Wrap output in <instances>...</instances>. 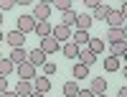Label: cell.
<instances>
[{"instance_id": "obj_1", "label": "cell", "mask_w": 127, "mask_h": 97, "mask_svg": "<svg viewBox=\"0 0 127 97\" xmlns=\"http://www.w3.org/2000/svg\"><path fill=\"white\" fill-rule=\"evenodd\" d=\"M48 15H51V0L33 3V13H31V18H33L36 23H43V20H48Z\"/></svg>"}, {"instance_id": "obj_2", "label": "cell", "mask_w": 127, "mask_h": 97, "mask_svg": "<svg viewBox=\"0 0 127 97\" xmlns=\"http://www.w3.org/2000/svg\"><path fill=\"white\" fill-rule=\"evenodd\" d=\"M33 28H36V20L31 18V13H23V15L18 18V23H15V31H18V33H23V36L31 33Z\"/></svg>"}, {"instance_id": "obj_3", "label": "cell", "mask_w": 127, "mask_h": 97, "mask_svg": "<svg viewBox=\"0 0 127 97\" xmlns=\"http://www.w3.org/2000/svg\"><path fill=\"white\" fill-rule=\"evenodd\" d=\"M38 49H41V51H43L46 56H48V54H56V51L61 49V44H59V41H56L54 36H46V38H41V44H38Z\"/></svg>"}, {"instance_id": "obj_4", "label": "cell", "mask_w": 127, "mask_h": 97, "mask_svg": "<svg viewBox=\"0 0 127 97\" xmlns=\"http://www.w3.org/2000/svg\"><path fill=\"white\" fill-rule=\"evenodd\" d=\"M51 36H54L59 44H61V41H71V28H66L64 23H56L54 28H51Z\"/></svg>"}, {"instance_id": "obj_5", "label": "cell", "mask_w": 127, "mask_h": 97, "mask_svg": "<svg viewBox=\"0 0 127 97\" xmlns=\"http://www.w3.org/2000/svg\"><path fill=\"white\" fill-rule=\"evenodd\" d=\"M18 77L26 79V82H33V79H36V67H33V64H28V61L18 64Z\"/></svg>"}, {"instance_id": "obj_6", "label": "cell", "mask_w": 127, "mask_h": 97, "mask_svg": "<svg viewBox=\"0 0 127 97\" xmlns=\"http://www.w3.org/2000/svg\"><path fill=\"white\" fill-rule=\"evenodd\" d=\"M3 41H8L10 49H23L26 36H23V33H18V31H10V33H5V38H3Z\"/></svg>"}, {"instance_id": "obj_7", "label": "cell", "mask_w": 127, "mask_h": 97, "mask_svg": "<svg viewBox=\"0 0 127 97\" xmlns=\"http://www.w3.org/2000/svg\"><path fill=\"white\" fill-rule=\"evenodd\" d=\"M46 61H48V56H46L38 46H36L33 51H28V64H33V67H43Z\"/></svg>"}, {"instance_id": "obj_8", "label": "cell", "mask_w": 127, "mask_h": 97, "mask_svg": "<svg viewBox=\"0 0 127 97\" xmlns=\"http://www.w3.org/2000/svg\"><path fill=\"white\" fill-rule=\"evenodd\" d=\"M125 15L122 13H117V10H109V15H107V26L109 28H125Z\"/></svg>"}, {"instance_id": "obj_9", "label": "cell", "mask_w": 127, "mask_h": 97, "mask_svg": "<svg viewBox=\"0 0 127 97\" xmlns=\"http://www.w3.org/2000/svg\"><path fill=\"white\" fill-rule=\"evenodd\" d=\"M8 61L13 64V67H18V64L28 61V51H26V49H13V51H10V56H8Z\"/></svg>"}, {"instance_id": "obj_10", "label": "cell", "mask_w": 127, "mask_h": 97, "mask_svg": "<svg viewBox=\"0 0 127 97\" xmlns=\"http://www.w3.org/2000/svg\"><path fill=\"white\" fill-rule=\"evenodd\" d=\"M109 5H104V3H99L97 8L92 10V20H107V15H109Z\"/></svg>"}, {"instance_id": "obj_11", "label": "cell", "mask_w": 127, "mask_h": 97, "mask_svg": "<svg viewBox=\"0 0 127 97\" xmlns=\"http://www.w3.org/2000/svg\"><path fill=\"white\" fill-rule=\"evenodd\" d=\"M89 92L97 97V95H104L107 92V79H102V77H97V79H92V87H89Z\"/></svg>"}, {"instance_id": "obj_12", "label": "cell", "mask_w": 127, "mask_h": 97, "mask_svg": "<svg viewBox=\"0 0 127 97\" xmlns=\"http://www.w3.org/2000/svg\"><path fill=\"white\" fill-rule=\"evenodd\" d=\"M48 90H51V79H48V77H36V82H33V92L46 95Z\"/></svg>"}, {"instance_id": "obj_13", "label": "cell", "mask_w": 127, "mask_h": 97, "mask_svg": "<svg viewBox=\"0 0 127 97\" xmlns=\"http://www.w3.org/2000/svg\"><path fill=\"white\" fill-rule=\"evenodd\" d=\"M79 64H84V67H92L94 61H97V56H94V54L89 51V49H79Z\"/></svg>"}, {"instance_id": "obj_14", "label": "cell", "mask_w": 127, "mask_h": 97, "mask_svg": "<svg viewBox=\"0 0 127 97\" xmlns=\"http://www.w3.org/2000/svg\"><path fill=\"white\" fill-rule=\"evenodd\" d=\"M31 92H33V82H26V79H20V82L15 84V95H18V97H28Z\"/></svg>"}, {"instance_id": "obj_15", "label": "cell", "mask_w": 127, "mask_h": 97, "mask_svg": "<svg viewBox=\"0 0 127 97\" xmlns=\"http://www.w3.org/2000/svg\"><path fill=\"white\" fill-rule=\"evenodd\" d=\"M94 23L89 13H79L76 15V31H89V26Z\"/></svg>"}, {"instance_id": "obj_16", "label": "cell", "mask_w": 127, "mask_h": 97, "mask_svg": "<svg viewBox=\"0 0 127 97\" xmlns=\"http://www.w3.org/2000/svg\"><path fill=\"white\" fill-rule=\"evenodd\" d=\"M61 54H64L66 59H76V56H79V46L74 44V41H66L64 49H61Z\"/></svg>"}, {"instance_id": "obj_17", "label": "cell", "mask_w": 127, "mask_h": 97, "mask_svg": "<svg viewBox=\"0 0 127 97\" xmlns=\"http://www.w3.org/2000/svg\"><path fill=\"white\" fill-rule=\"evenodd\" d=\"M71 74H74V82H79V79H87V77H89V67H84V64H74Z\"/></svg>"}, {"instance_id": "obj_18", "label": "cell", "mask_w": 127, "mask_h": 97, "mask_svg": "<svg viewBox=\"0 0 127 97\" xmlns=\"http://www.w3.org/2000/svg\"><path fill=\"white\" fill-rule=\"evenodd\" d=\"M107 41H109V44L125 41V28H109V31H107Z\"/></svg>"}, {"instance_id": "obj_19", "label": "cell", "mask_w": 127, "mask_h": 97, "mask_svg": "<svg viewBox=\"0 0 127 97\" xmlns=\"http://www.w3.org/2000/svg\"><path fill=\"white\" fill-rule=\"evenodd\" d=\"M87 44H89V51L94 54V56H97V54H102V51H104V41H102V38H97V36H94V38H89Z\"/></svg>"}, {"instance_id": "obj_20", "label": "cell", "mask_w": 127, "mask_h": 97, "mask_svg": "<svg viewBox=\"0 0 127 97\" xmlns=\"http://www.w3.org/2000/svg\"><path fill=\"white\" fill-rule=\"evenodd\" d=\"M125 44H127V41H117V44H109V54H112L114 59H120V56H125V49H127Z\"/></svg>"}, {"instance_id": "obj_21", "label": "cell", "mask_w": 127, "mask_h": 97, "mask_svg": "<svg viewBox=\"0 0 127 97\" xmlns=\"http://www.w3.org/2000/svg\"><path fill=\"white\" fill-rule=\"evenodd\" d=\"M51 28H54V26H51L48 20H43V23H36V28H33V31H36L41 38H46V36H51Z\"/></svg>"}, {"instance_id": "obj_22", "label": "cell", "mask_w": 127, "mask_h": 97, "mask_svg": "<svg viewBox=\"0 0 127 97\" xmlns=\"http://www.w3.org/2000/svg\"><path fill=\"white\" fill-rule=\"evenodd\" d=\"M76 10H66V13H64V18H61V23L66 26V28H71V26H76Z\"/></svg>"}, {"instance_id": "obj_23", "label": "cell", "mask_w": 127, "mask_h": 97, "mask_svg": "<svg viewBox=\"0 0 127 97\" xmlns=\"http://www.w3.org/2000/svg\"><path fill=\"white\" fill-rule=\"evenodd\" d=\"M79 90H81V87L71 79V82H66V84H64V97H76V92H79Z\"/></svg>"}, {"instance_id": "obj_24", "label": "cell", "mask_w": 127, "mask_h": 97, "mask_svg": "<svg viewBox=\"0 0 127 97\" xmlns=\"http://www.w3.org/2000/svg\"><path fill=\"white\" fill-rule=\"evenodd\" d=\"M71 41L81 49V44H87V41H89V33H87V31H76V33H71Z\"/></svg>"}, {"instance_id": "obj_25", "label": "cell", "mask_w": 127, "mask_h": 97, "mask_svg": "<svg viewBox=\"0 0 127 97\" xmlns=\"http://www.w3.org/2000/svg\"><path fill=\"white\" fill-rule=\"evenodd\" d=\"M104 69H107V72H117V69H122V61L114 59V56H109L107 61H104Z\"/></svg>"}, {"instance_id": "obj_26", "label": "cell", "mask_w": 127, "mask_h": 97, "mask_svg": "<svg viewBox=\"0 0 127 97\" xmlns=\"http://www.w3.org/2000/svg\"><path fill=\"white\" fill-rule=\"evenodd\" d=\"M15 67H13V64H10L8 59H0V77H8V74L10 72H13Z\"/></svg>"}, {"instance_id": "obj_27", "label": "cell", "mask_w": 127, "mask_h": 97, "mask_svg": "<svg viewBox=\"0 0 127 97\" xmlns=\"http://www.w3.org/2000/svg\"><path fill=\"white\" fill-rule=\"evenodd\" d=\"M56 10H61V13L71 10V0H56Z\"/></svg>"}, {"instance_id": "obj_28", "label": "cell", "mask_w": 127, "mask_h": 97, "mask_svg": "<svg viewBox=\"0 0 127 97\" xmlns=\"http://www.w3.org/2000/svg\"><path fill=\"white\" fill-rule=\"evenodd\" d=\"M51 74H56V64L54 61H46L43 64V77H51Z\"/></svg>"}, {"instance_id": "obj_29", "label": "cell", "mask_w": 127, "mask_h": 97, "mask_svg": "<svg viewBox=\"0 0 127 97\" xmlns=\"http://www.w3.org/2000/svg\"><path fill=\"white\" fill-rule=\"evenodd\" d=\"M15 5V0H0V13H5V10H10Z\"/></svg>"}, {"instance_id": "obj_30", "label": "cell", "mask_w": 127, "mask_h": 97, "mask_svg": "<svg viewBox=\"0 0 127 97\" xmlns=\"http://www.w3.org/2000/svg\"><path fill=\"white\" fill-rule=\"evenodd\" d=\"M8 92V77H0V95Z\"/></svg>"}, {"instance_id": "obj_31", "label": "cell", "mask_w": 127, "mask_h": 97, "mask_svg": "<svg viewBox=\"0 0 127 97\" xmlns=\"http://www.w3.org/2000/svg\"><path fill=\"white\" fill-rule=\"evenodd\" d=\"M84 3H87V8H89V10H94V8L99 5V0H84Z\"/></svg>"}, {"instance_id": "obj_32", "label": "cell", "mask_w": 127, "mask_h": 97, "mask_svg": "<svg viewBox=\"0 0 127 97\" xmlns=\"http://www.w3.org/2000/svg\"><path fill=\"white\" fill-rule=\"evenodd\" d=\"M76 97H94V95H92L89 90H79V92H76Z\"/></svg>"}, {"instance_id": "obj_33", "label": "cell", "mask_w": 127, "mask_h": 97, "mask_svg": "<svg viewBox=\"0 0 127 97\" xmlns=\"http://www.w3.org/2000/svg\"><path fill=\"white\" fill-rule=\"evenodd\" d=\"M0 97H18V95H15L13 90H8V92H3V95H0Z\"/></svg>"}, {"instance_id": "obj_34", "label": "cell", "mask_w": 127, "mask_h": 97, "mask_svg": "<svg viewBox=\"0 0 127 97\" xmlns=\"http://www.w3.org/2000/svg\"><path fill=\"white\" fill-rule=\"evenodd\" d=\"M117 97H127V90H125V87H120V92H117Z\"/></svg>"}, {"instance_id": "obj_35", "label": "cell", "mask_w": 127, "mask_h": 97, "mask_svg": "<svg viewBox=\"0 0 127 97\" xmlns=\"http://www.w3.org/2000/svg\"><path fill=\"white\" fill-rule=\"evenodd\" d=\"M28 97H46V95H41V92H31Z\"/></svg>"}, {"instance_id": "obj_36", "label": "cell", "mask_w": 127, "mask_h": 97, "mask_svg": "<svg viewBox=\"0 0 127 97\" xmlns=\"http://www.w3.org/2000/svg\"><path fill=\"white\" fill-rule=\"evenodd\" d=\"M3 38H5V33H3V31H0V41H3Z\"/></svg>"}, {"instance_id": "obj_37", "label": "cell", "mask_w": 127, "mask_h": 97, "mask_svg": "<svg viewBox=\"0 0 127 97\" xmlns=\"http://www.w3.org/2000/svg\"><path fill=\"white\" fill-rule=\"evenodd\" d=\"M0 26H3V13H0Z\"/></svg>"}, {"instance_id": "obj_38", "label": "cell", "mask_w": 127, "mask_h": 97, "mask_svg": "<svg viewBox=\"0 0 127 97\" xmlns=\"http://www.w3.org/2000/svg\"><path fill=\"white\" fill-rule=\"evenodd\" d=\"M97 97H107V95H97Z\"/></svg>"}, {"instance_id": "obj_39", "label": "cell", "mask_w": 127, "mask_h": 97, "mask_svg": "<svg viewBox=\"0 0 127 97\" xmlns=\"http://www.w3.org/2000/svg\"><path fill=\"white\" fill-rule=\"evenodd\" d=\"M0 59H3V54H0Z\"/></svg>"}]
</instances>
